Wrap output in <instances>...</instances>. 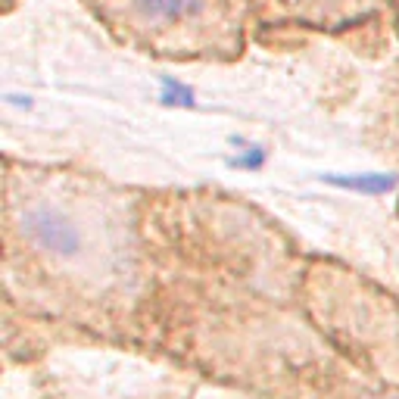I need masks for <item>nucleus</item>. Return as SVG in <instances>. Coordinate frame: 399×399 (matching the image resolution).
I'll use <instances>...</instances> for the list:
<instances>
[{
	"label": "nucleus",
	"instance_id": "obj_1",
	"mask_svg": "<svg viewBox=\"0 0 399 399\" xmlns=\"http://www.w3.org/2000/svg\"><path fill=\"white\" fill-rule=\"evenodd\" d=\"M25 231L41 249L53 256H75L78 249V231H75L72 218L62 215L53 206H37L25 215Z\"/></svg>",
	"mask_w": 399,
	"mask_h": 399
},
{
	"label": "nucleus",
	"instance_id": "obj_2",
	"mask_svg": "<svg viewBox=\"0 0 399 399\" xmlns=\"http://www.w3.org/2000/svg\"><path fill=\"white\" fill-rule=\"evenodd\" d=\"M134 10L141 16L153 19V22L162 25H175V22H187L200 12L203 0H131Z\"/></svg>",
	"mask_w": 399,
	"mask_h": 399
},
{
	"label": "nucleus",
	"instance_id": "obj_3",
	"mask_svg": "<svg viewBox=\"0 0 399 399\" xmlns=\"http://www.w3.org/2000/svg\"><path fill=\"white\" fill-rule=\"evenodd\" d=\"M340 187H349V190H365V193H387L396 178L393 175H374V172H365V175H349V178H328Z\"/></svg>",
	"mask_w": 399,
	"mask_h": 399
},
{
	"label": "nucleus",
	"instance_id": "obj_4",
	"mask_svg": "<svg viewBox=\"0 0 399 399\" xmlns=\"http://www.w3.org/2000/svg\"><path fill=\"white\" fill-rule=\"evenodd\" d=\"M162 100H166V103H190L193 94L187 91V87L172 85V81H168V85H166V94H162Z\"/></svg>",
	"mask_w": 399,
	"mask_h": 399
}]
</instances>
